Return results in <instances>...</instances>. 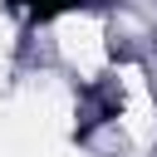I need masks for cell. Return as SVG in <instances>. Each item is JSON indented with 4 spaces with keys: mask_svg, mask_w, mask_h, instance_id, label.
<instances>
[{
    "mask_svg": "<svg viewBox=\"0 0 157 157\" xmlns=\"http://www.w3.org/2000/svg\"><path fill=\"white\" fill-rule=\"evenodd\" d=\"M20 15H29V20H49V15H64V10H78V5H88V0H10Z\"/></svg>",
    "mask_w": 157,
    "mask_h": 157,
    "instance_id": "1",
    "label": "cell"
}]
</instances>
